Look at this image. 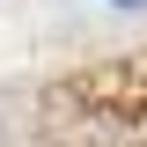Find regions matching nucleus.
Here are the masks:
<instances>
[{"mask_svg": "<svg viewBox=\"0 0 147 147\" xmlns=\"http://www.w3.org/2000/svg\"><path fill=\"white\" fill-rule=\"evenodd\" d=\"M125 7H132V0H125Z\"/></svg>", "mask_w": 147, "mask_h": 147, "instance_id": "f257e3e1", "label": "nucleus"}]
</instances>
